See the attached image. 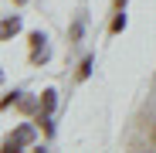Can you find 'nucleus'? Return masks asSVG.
<instances>
[{
  "instance_id": "3",
  "label": "nucleus",
  "mask_w": 156,
  "mask_h": 153,
  "mask_svg": "<svg viewBox=\"0 0 156 153\" xmlns=\"http://www.w3.org/2000/svg\"><path fill=\"white\" fill-rule=\"evenodd\" d=\"M55 95H58L55 89H48V92H44V112H51V109H55Z\"/></svg>"
},
{
  "instance_id": "1",
  "label": "nucleus",
  "mask_w": 156,
  "mask_h": 153,
  "mask_svg": "<svg viewBox=\"0 0 156 153\" xmlns=\"http://www.w3.org/2000/svg\"><path fill=\"white\" fill-rule=\"evenodd\" d=\"M31 140H34V129H31V126H20V129L7 140V150H20L24 143H31Z\"/></svg>"
},
{
  "instance_id": "2",
  "label": "nucleus",
  "mask_w": 156,
  "mask_h": 153,
  "mask_svg": "<svg viewBox=\"0 0 156 153\" xmlns=\"http://www.w3.org/2000/svg\"><path fill=\"white\" fill-rule=\"evenodd\" d=\"M17 31H20V17H7V20H4V27H0V34H4V41H7V38H14Z\"/></svg>"
},
{
  "instance_id": "6",
  "label": "nucleus",
  "mask_w": 156,
  "mask_h": 153,
  "mask_svg": "<svg viewBox=\"0 0 156 153\" xmlns=\"http://www.w3.org/2000/svg\"><path fill=\"white\" fill-rule=\"evenodd\" d=\"M122 27H126V14H119V17H115V20H112V34H119V31H122Z\"/></svg>"
},
{
  "instance_id": "7",
  "label": "nucleus",
  "mask_w": 156,
  "mask_h": 153,
  "mask_svg": "<svg viewBox=\"0 0 156 153\" xmlns=\"http://www.w3.org/2000/svg\"><path fill=\"white\" fill-rule=\"evenodd\" d=\"M153 140H156V136H153Z\"/></svg>"
},
{
  "instance_id": "4",
  "label": "nucleus",
  "mask_w": 156,
  "mask_h": 153,
  "mask_svg": "<svg viewBox=\"0 0 156 153\" xmlns=\"http://www.w3.org/2000/svg\"><path fill=\"white\" fill-rule=\"evenodd\" d=\"M82 31H85V20H82V17H78V20H75V27H71V38L78 41V38H82Z\"/></svg>"
},
{
  "instance_id": "5",
  "label": "nucleus",
  "mask_w": 156,
  "mask_h": 153,
  "mask_svg": "<svg viewBox=\"0 0 156 153\" xmlns=\"http://www.w3.org/2000/svg\"><path fill=\"white\" fill-rule=\"evenodd\" d=\"M88 71H92V58L82 61V68H78V78H88Z\"/></svg>"
}]
</instances>
